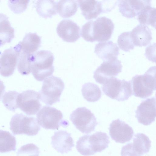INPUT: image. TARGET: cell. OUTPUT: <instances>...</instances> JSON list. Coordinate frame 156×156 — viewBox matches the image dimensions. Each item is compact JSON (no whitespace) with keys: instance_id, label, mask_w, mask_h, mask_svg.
I'll list each match as a JSON object with an SVG mask.
<instances>
[{"instance_id":"obj_1","label":"cell","mask_w":156,"mask_h":156,"mask_svg":"<svg viewBox=\"0 0 156 156\" xmlns=\"http://www.w3.org/2000/svg\"><path fill=\"white\" fill-rule=\"evenodd\" d=\"M54 60L52 53L48 51L41 50L30 55L31 72L37 80L42 81L52 74Z\"/></svg>"},{"instance_id":"obj_2","label":"cell","mask_w":156,"mask_h":156,"mask_svg":"<svg viewBox=\"0 0 156 156\" xmlns=\"http://www.w3.org/2000/svg\"><path fill=\"white\" fill-rule=\"evenodd\" d=\"M155 66L150 68L143 75L133 76L131 83L132 95L141 98L152 95L156 87Z\"/></svg>"},{"instance_id":"obj_3","label":"cell","mask_w":156,"mask_h":156,"mask_svg":"<svg viewBox=\"0 0 156 156\" xmlns=\"http://www.w3.org/2000/svg\"><path fill=\"white\" fill-rule=\"evenodd\" d=\"M64 87L63 82L60 78L52 76L46 78L38 92L40 99L49 105L59 101Z\"/></svg>"},{"instance_id":"obj_4","label":"cell","mask_w":156,"mask_h":156,"mask_svg":"<svg viewBox=\"0 0 156 156\" xmlns=\"http://www.w3.org/2000/svg\"><path fill=\"white\" fill-rule=\"evenodd\" d=\"M63 118L60 110L49 106H43L37 114L38 124L46 129H58L60 126L66 127L69 122Z\"/></svg>"},{"instance_id":"obj_5","label":"cell","mask_w":156,"mask_h":156,"mask_svg":"<svg viewBox=\"0 0 156 156\" xmlns=\"http://www.w3.org/2000/svg\"><path fill=\"white\" fill-rule=\"evenodd\" d=\"M102 89L106 96L118 101L127 100L132 95L130 81L120 80L115 77L107 80Z\"/></svg>"},{"instance_id":"obj_6","label":"cell","mask_w":156,"mask_h":156,"mask_svg":"<svg viewBox=\"0 0 156 156\" xmlns=\"http://www.w3.org/2000/svg\"><path fill=\"white\" fill-rule=\"evenodd\" d=\"M40 128L35 118L22 113L14 115L10 122V129L15 135L24 134L34 136L37 134Z\"/></svg>"},{"instance_id":"obj_7","label":"cell","mask_w":156,"mask_h":156,"mask_svg":"<svg viewBox=\"0 0 156 156\" xmlns=\"http://www.w3.org/2000/svg\"><path fill=\"white\" fill-rule=\"evenodd\" d=\"M70 119L76 128L83 133H90L98 124L94 114L85 107L76 108L71 114Z\"/></svg>"},{"instance_id":"obj_8","label":"cell","mask_w":156,"mask_h":156,"mask_svg":"<svg viewBox=\"0 0 156 156\" xmlns=\"http://www.w3.org/2000/svg\"><path fill=\"white\" fill-rule=\"evenodd\" d=\"M121 62L117 58L103 61L94 73L93 77L96 82L103 84L110 78L117 76L122 71Z\"/></svg>"},{"instance_id":"obj_9","label":"cell","mask_w":156,"mask_h":156,"mask_svg":"<svg viewBox=\"0 0 156 156\" xmlns=\"http://www.w3.org/2000/svg\"><path fill=\"white\" fill-rule=\"evenodd\" d=\"M39 99L38 92L32 90L24 91L19 94L18 108L28 115H35L41 107Z\"/></svg>"},{"instance_id":"obj_10","label":"cell","mask_w":156,"mask_h":156,"mask_svg":"<svg viewBox=\"0 0 156 156\" xmlns=\"http://www.w3.org/2000/svg\"><path fill=\"white\" fill-rule=\"evenodd\" d=\"M20 52L19 44L5 49L0 57V73L8 77L13 73Z\"/></svg>"},{"instance_id":"obj_11","label":"cell","mask_w":156,"mask_h":156,"mask_svg":"<svg viewBox=\"0 0 156 156\" xmlns=\"http://www.w3.org/2000/svg\"><path fill=\"white\" fill-rule=\"evenodd\" d=\"M108 129L111 138L118 143L123 144L129 141L134 134L132 128L119 119L112 121Z\"/></svg>"},{"instance_id":"obj_12","label":"cell","mask_w":156,"mask_h":156,"mask_svg":"<svg viewBox=\"0 0 156 156\" xmlns=\"http://www.w3.org/2000/svg\"><path fill=\"white\" fill-rule=\"evenodd\" d=\"M135 117L138 122L144 125H150L156 117V98L152 97L143 101L135 111Z\"/></svg>"},{"instance_id":"obj_13","label":"cell","mask_w":156,"mask_h":156,"mask_svg":"<svg viewBox=\"0 0 156 156\" xmlns=\"http://www.w3.org/2000/svg\"><path fill=\"white\" fill-rule=\"evenodd\" d=\"M114 28V25L112 20L106 17H99L93 21V30L94 41L101 42L109 40Z\"/></svg>"},{"instance_id":"obj_14","label":"cell","mask_w":156,"mask_h":156,"mask_svg":"<svg viewBox=\"0 0 156 156\" xmlns=\"http://www.w3.org/2000/svg\"><path fill=\"white\" fill-rule=\"evenodd\" d=\"M119 10L122 15L131 18L139 14L148 6H151V0H118Z\"/></svg>"},{"instance_id":"obj_15","label":"cell","mask_w":156,"mask_h":156,"mask_svg":"<svg viewBox=\"0 0 156 156\" xmlns=\"http://www.w3.org/2000/svg\"><path fill=\"white\" fill-rule=\"evenodd\" d=\"M56 31L58 35L63 41L74 42L80 37V28L77 24L69 19H64L58 25Z\"/></svg>"},{"instance_id":"obj_16","label":"cell","mask_w":156,"mask_h":156,"mask_svg":"<svg viewBox=\"0 0 156 156\" xmlns=\"http://www.w3.org/2000/svg\"><path fill=\"white\" fill-rule=\"evenodd\" d=\"M71 134L66 130H60L54 133L51 137V144L53 148L62 154L70 151L74 146Z\"/></svg>"},{"instance_id":"obj_17","label":"cell","mask_w":156,"mask_h":156,"mask_svg":"<svg viewBox=\"0 0 156 156\" xmlns=\"http://www.w3.org/2000/svg\"><path fill=\"white\" fill-rule=\"evenodd\" d=\"M131 32L133 43L137 46H145L149 44L152 39V33L146 25L139 24Z\"/></svg>"},{"instance_id":"obj_18","label":"cell","mask_w":156,"mask_h":156,"mask_svg":"<svg viewBox=\"0 0 156 156\" xmlns=\"http://www.w3.org/2000/svg\"><path fill=\"white\" fill-rule=\"evenodd\" d=\"M119 48L112 41L100 42L96 45L94 52L103 61L117 58Z\"/></svg>"},{"instance_id":"obj_19","label":"cell","mask_w":156,"mask_h":156,"mask_svg":"<svg viewBox=\"0 0 156 156\" xmlns=\"http://www.w3.org/2000/svg\"><path fill=\"white\" fill-rule=\"evenodd\" d=\"M83 15L87 20L96 18L103 12L101 1L78 0Z\"/></svg>"},{"instance_id":"obj_20","label":"cell","mask_w":156,"mask_h":156,"mask_svg":"<svg viewBox=\"0 0 156 156\" xmlns=\"http://www.w3.org/2000/svg\"><path fill=\"white\" fill-rule=\"evenodd\" d=\"M41 43V37L35 33H27L22 41L19 44L20 51L31 54L34 53L39 48Z\"/></svg>"},{"instance_id":"obj_21","label":"cell","mask_w":156,"mask_h":156,"mask_svg":"<svg viewBox=\"0 0 156 156\" xmlns=\"http://www.w3.org/2000/svg\"><path fill=\"white\" fill-rule=\"evenodd\" d=\"M14 37V30L7 16L0 13V46L10 43Z\"/></svg>"},{"instance_id":"obj_22","label":"cell","mask_w":156,"mask_h":156,"mask_svg":"<svg viewBox=\"0 0 156 156\" xmlns=\"http://www.w3.org/2000/svg\"><path fill=\"white\" fill-rule=\"evenodd\" d=\"M35 7L39 16L45 18H51L57 13L56 3L54 0H38Z\"/></svg>"},{"instance_id":"obj_23","label":"cell","mask_w":156,"mask_h":156,"mask_svg":"<svg viewBox=\"0 0 156 156\" xmlns=\"http://www.w3.org/2000/svg\"><path fill=\"white\" fill-rule=\"evenodd\" d=\"M107 134L101 132H97L90 135V141L92 149L95 153L101 152L108 146L110 143Z\"/></svg>"},{"instance_id":"obj_24","label":"cell","mask_w":156,"mask_h":156,"mask_svg":"<svg viewBox=\"0 0 156 156\" xmlns=\"http://www.w3.org/2000/svg\"><path fill=\"white\" fill-rule=\"evenodd\" d=\"M77 9L78 4L75 0H60L56 5L57 12L61 17L65 18L74 15Z\"/></svg>"},{"instance_id":"obj_25","label":"cell","mask_w":156,"mask_h":156,"mask_svg":"<svg viewBox=\"0 0 156 156\" xmlns=\"http://www.w3.org/2000/svg\"><path fill=\"white\" fill-rule=\"evenodd\" d=\"M16 143L14 136L8 131L0 130V153L15 151Z\"/></svg>"},{"instance_id":"obj_26","label":"cell","mask_w":156,"mask_h":156,"mask_svg":"<svg viewBox=\"0 0 156 156\" xmlns=\"http://www.w3.org/2000/svg\"><path fill=\"white\" fill-rule=\"evenodd\" d=\"M81 91L84 98L88 102H96L101 97L100 88L98 85L93 83L88 82L83 85Z\"/></svg>"},{"instance_id":"obj_27","label":"cell","mask_w":156,"mask_h":156,"mask_svg":"<svg viewBox=\"0 0 156 156\" xmlns=\"http://www.w3.org/2000/svg\"><path fill=\"white\" fill-rule=\"evenodd\" d=\"M132 144L135 149L141 156L148 152L151 147L149 138L143 133L135 134Z\"/></svg>"},{"instance_id":"obj_28","label":"cell","mask_w":156,"mask_h":156,"mask_svg":"<svg viewBox=\"0 0 156 156\" xmlns=\"http://www.w3.org/2000/svg\"><path fill=\"white\" fill-rule=\"evenodd\" d=\"M141 24L150 25L155 28L156 8L148 6L138 15L137 18Z\"/></svg>"},{"instance_id":"obj_29","label":"cell","mask_w":156,"mask_h":156,"mask_svg":"<svg viewBox=\"0 0 156 156\" xmlns=\"http://www.w3.org/2000/svg\"><path fill=\"white\" fill-rule=\"evenodd\" d=\"M89 137V135H83L80 137L76 142V148L82 155L89 156L95 153L92 149Z\"/></svg>"},{"instance_id":"obj_30","label":"cell","mask_w":156,"mask_h":156,"mask_svg":"<svg viewBox=\"0 0 156 156\" xmlns=\"http://www.w3.org/2000/svg\"><path fill=\"white\" fill-rule=\"evenodd\" d=\"M19 93L15 91H10L5 92L2 98L4 106L8 110L14 111L18 108V98Z\"/></svg>"},{"instance_id":"obj_31","label":"cell","mask_w":156,"mask_h":156,"mask_svg":"<svg viewBox=\"0 0 156 156\" xmlns=\"http://www.w3.org/2000/svg\"><path fill=\"white\" fill-rule=\"evenodd\" d=\"M30 55L20 52L17 67L18 71L23 75H27L31 72Z\"/></svg>"},{"instance_id":"obj_32","label":"cell","mask_w":156,"mask_h":156,"mask_svg":"<svg viewBox=\"0 0 156 156\" xmlns=\"http://www.w3.org/2000/svg\"><path fill=\"white\" fill-rule=\"evenodd\" d=\"M119 48L124 51L127 52L134 48L131 36V32H124L119 35L117 40Z\"/></svg>"},{"instance_id":"obj_33","label":"cell","mask_w":156,"mask_h":156,"mask_svg":"<svg viewBox=\"0 0 156 156\" xmlns=\"http://www.w3.org/2000/svg\"><path fill=\"white\" fill-rule=\"evenodd\" d=\"M39 148L33 143L22 146L18 150L17 156H39Z\"/></svg>"},{"instance_id":"obj_34","label":"cell","mask_w":156,"mask_h":156,"mask_svg":"<svg viewBox=\"0 0 156 156\" xmlns=\"http://www.w3.org/2000/svg\"><path fill=\"white\" fill-rule=\"evenodd\" d=\"M29 0H9L8 5L13 12L16 13L22 12L27 8Z\"/></svg>"},{"instance_id":"obj_35","label":"cell","mask_w":156,"mask_h":156,"mask_svg":"<svg viewBox=\"0 0 156 156\" xmlns=\"http://www.w3.org/2000/svg\"><path fill=\"white\" fill-rule=\"evenodd\" d=\"M121 156H141L135 149L132 143L123 146L121 152Z\"/></svg>"},{"instance_id":"obj_36","label":"cell","mask_w":156,"mask_h":156,"mask_svg":"<svg viewBox=\"0 0 156 156\" xmlns=\"http://www.w3.org/2000/svg\"><path fill=\"white\" fill-rule=\"evenodd\" d=\"M155 43L148 46L146 48L145 55L149 60L153 62H155Z\"/></svg>"},{"instance_id":"obj_37","label":"cell","mask_w":156,"mask_h":156,"mask_svg":"<svg viewBox=\"0 0 156 156\" xmlns=\"http://www.w3.org/2000/svg\"><path fill=\"white\" fill-rule=\"evenodd\" d=\"M102 5L103 12H110L113 9L118 3L117 1H101Z\"/></svg>"},{"instance_id":"obj_38","label":"cell","mask_w":156,"mask_h":156,"mask_svg":"<svg viewBox=\"0 0 156 156\" xmlns=\"http://www.w3.org/2000/svg\"><path fill=\"white\" fill-rule=\"evenodd\" d=\"M5 89V87L3 82L0 80V100L3 94Z\"/></svg>"},{"instance_id":"obj_39","label":"cell","mask_w":156,"mask_h":156,"mask_svg":"<svg viewBox=\"0 0 156 156\" xmlns=\"http://www.w3.org/2000/svg\"><path fill=\"white\" fill-rule=\"evenodd\" d=\"M1 54V52H0V55Z\"/></svg>"}]
</instances>
